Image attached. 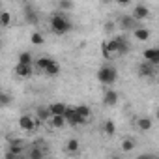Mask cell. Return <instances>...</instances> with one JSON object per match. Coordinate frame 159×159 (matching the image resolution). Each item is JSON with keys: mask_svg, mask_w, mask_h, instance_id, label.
Returning <instances> with one entry per match:
<instances>
[{"mask_svg": "<svg viewBox=\"0 0 159 159\" xmlns=\"http://www.w3.org/2000/svg\"><path fill=\"white\" fill-rule=\"evenodd\" d=\"M118 99H120V94L114 90V88H107L105 90V94H103V105H107V107H114L116 103H118Z\"/></svg>", "mask_w": 159, "mask_h": 159, "instance_id": "8fae6325", "label": "cell"}, {"mask_svg": "<svg viewBox=\"0 0 159 159\" xmlns=\"http://www.w3.org/2000/svg\"><path fill=\"white\" fill-rule=\"evenodd\" d=\"M19 62H21V64H34V56H32V52L23 51V52L19 54Z\"/></svg>", "mask_w": 159, "mask_h": 159, "instance_id": "d4e9b609", "label": "cell"}, {"mask_svg": "<svg viewBox=\"0 0 159 159\" xmlns=\"http://www.w3.org/2000/svg\"><path fill=\"white\" fill-rule=\"evenodd\" d=\"M131 17L137 19L139 23H144V21H148V19L152 17V11H150L148 6H144V4H137V6L133 8V11H131Z\"/></svg>", "mask_w": 159, "mask_h": 159, "instance_id": "52a82bcc", "label": "cell"}, {"mask_svg": "<svg viewBox=\"0 0 159 159\" xmlns=\"http://www.w3.org/2000/svg\"><path fill=\"white\" fill-rule=\"evenodd\" d=\"M10 103H11V96L0 92V107H6V105H10Z\"/></svg>", "mask_w": 159, "mask_h": 159, "instance_id": "4316f807", "label": "cell"}, {"mask_svg": "<svg viewBox=\"0 0 159 159\" xmlns=\"http://www.w3.org/2000/svg\"><path fill=\"white\" fill-rule=\"evenodd\" d=\"M51 30L56 36H64V34H67L71 30V23L64 15V11H56V13L51 15Z\"/></svg>", "mask_w": 159, "mask_h": 159, "instance_id": "7a4b0ae2", "label": "cell"}, {"mask_svg": "<svg viewBox=\"0 0 159 159\" xmlns=\"http://www.w3.org/2000/svg\"><path fill=\"white\" fill-rule=\"evenodd\" d=\"M19 127H21L23 131H26V133H32V131L38 129V122H36L34 116H30V114H23V116L19 118Z\"/></svg>", "mask_w": 159, "mask_h": 159, "instance_id": "ba28073f", "label": "cell"}, {"mask_svg": "<svg viewBox=\"0 0 159 159\" xmlns=\"http://www.w3.org/2000/svg\"><path fill=\"white\" fill-rule=\"evenodd\" d=\"M49 60H51V58H47V56H41V58H38V60H34V67H36L38 71H41V73H43V69L47 67V64H49Z\"/></svg>", "mask_w": 159, "mask_h": 159, "instance_id": "603a6c76", "label": "cell"}, {"mask_svg": "<svg viewBox=\"0 0 159 159\" xmlns=\"http://www.w3.org/2000/svg\"><path fill=\"white\" fill-rule=\"evenodd\" d=\"M137 73H139V77H142V79H153L155 73H157V66H153V64H150V62L144 60V62L139 64Z\"/></svg>", "mask_w": 159, "mask_h": 159, "instance_id": "8992f818", "label": "cell"}, {"mask_svg": "<svg viewBox=\"0 0 159 159\" xmlns=\"http://www.w3.org/2000/svg\"><path fill=\"white\" fill-rule=\"evenodd\" d=\"M26 21H28L30 25H36V23H38V15H36L32 10H26Z\"/></svg>", "mask_w": 159, "mask_h": 159, "instance_id": "83f0119b", "label": "cell"}, {"mask_svg": "<svg viewBox=\"0 0 159 159\" xmlns=\"http://www.w3.org/2000/svg\"><path fill=\"white\" fill-rule=\"evenodd\" d=\"M0 49H2V41H0Z\"/></svg>", "mask_w": 159, "mask_h": 159, "instance_id": "f546056e", "label": "cell"}, {"mask_svg": "<svg viewBox=\"0 0 159 159\" xmlns=\"http://www.w3.org/2000/svg\"><path fill=\"white\" fill-rule=\"evenodd\" d=\"M98 81L101 84H105V86H112L118 81V71H116V67L111 66V64L101 66L99 71H98Z\"/></svg>", "mask_w": 159, "mask_h": 159, "instance_id": "3957f363", "label": "cell"}, {"mask_svg": "<svg viewBox=\"0 0 159 159\" xmlns=\"http://www.w3.org/2000/svg\"><path fill=\"white\" fill-rule=\"evenodd\" d=\"M135 127H137L139 131H142V133H148V131L153 127V122H152L150 116H139V118L135 120Z\"/></svg>", "mask_w": 159, "mask_h": 159, "instance_id": "4fadbf2b", "label": "cell"}, {"mask_svg": "<svg viewBox=\"0 0 159 159\" xmlns=\"http://www.w3.org/2000/svg\"><path fill=\"white\" fill-rule=\"evenodd\" d=\"M131 36L137 41H148L152 38V32H150V28H146L144 25H140V26H137V28L131 30Z\"/></svg>", "mask_w": 159, "mask_h": 159, "instance_id": "30bf717a", "label": "cell"}, {"mask_svg": "<svg viewBox=\"0 0 159 159\" xmlns=\"http://www.w3.org/2000/svg\"><path fill=\"white\" fill-rule=\"evenodd\" d=\"M34 64H21V62H17V66L13 67V73H15V77L17 79H30L32 75H34Z\"/></svg>", "mask_w": 159, "mask_h": 159, "instance_id": "5b68a950", "label": "cell"}, {"mask_svg": "<svg viewBox=\"0 0 159 159\" xmlns=\"http://www.w3.org/2000/svg\"><path fill=\"white\" fill-rule=\"evenodd\" d=\"M101 49H103V56L107 60H112V58H116L120 54H125L129 51V43H127V39L124 36H116V38L109 39V41H105Z\"/></svg>", "mask_w": 159, "mask_h": 159, "instance_id": "6da1fadb", "label": "cell"}, {"mask_svg": "<svg viewBox=\"0 0 159 159\" xmlns=\"http://www.w3.org/2000/svg\"><path fill=\"white\" fill-rule=\"evenodd\" d=\"M47 107H49L51 114H64V111H66V103H51Z\"/></svg>", "mask_w": 159, "mask_h": 159, "instance_id": "7402d4cb", "label": "cell"}, {"mask_svg": "<svg viewBox=\"0 0 159 159\" xmlns=\"http://www.w3.org/2000/svg\"><path fill=\"white\" fill-rule=\"evenodd\" d=\"M52 114H51V111H49V107L47 105H41V107H38L36 109V122H38V125H41V124H47V120L51 118Z\"/></svg>", "mask_w": 159, "mask_h": 159, "instance_id": "7c38bea8", "label": "cell"}, {"mask_svg": "<svg viewBox=\"0 0 159 159\" xmlns=\"http://www.w3.org/2000/svg\"><path fill=\"white\" fill-rule=\"evenodd\" d=\"M58 10L60 11H69V10H73V2L71 0H58Z\"/></svg>", "mask_w": 159, "mask_h": 159, "instance_id": "484cf974", "label": "cell"}, {"mask_svg": "<svg viewBox=\"0 0 159 159\" xmlns=\"http://www.w3.org/2000/svg\"><path fill=\"white\" fill-rule=\"evenodd\" d=\"M144 60L153 64V66H159V49L157 47H150L144 51Z\"/></svg>", "mask_w": 159, "mask_h": 159, "instance_id": "2e32d148", "label": "cell"}, {"mask_svg": "<svg viewBox=\"0 0 159 159\" xmlns=\"http://www.w3.org/2000/svg\"><path fill=\"white\" fill-rule=\"evenodd\" d=\"M118 25L122 26V30H125V32H131L133 28L140 26L142 23H139V21H137V19H133L131 15H122V17L118 19Z\"/></svg>", "mask_w": 159, "mask_h": 159, "instance_id": "9c48e42d", "label": "cell"}, {"mask_svg": "<svg viewBox=\"0 0 159 159\" xmlns=\"http://www.w3.org/2000/svg\"><path fill=\"white\" fill-rule=\"evenodd\" d=\"M135 146H137V142H135V139H131V137H125V139H122V142H120V150L122 152H133L135 150Z\"/></svg>", "mask_w": 159, "mask_h": 159, "instance_id": "44dd1931", "label": "cell"}, {"mask_svg": "<svg viewBox=\"0 0 159 159\" xmlns=\"http://www.w3.org/2000/svg\"><path fill=\"white\" fill-rule=\"evenodd\" d=\"M28 148V142L23 140V139H8V152H6V157L13 159V157H21L25 155Z\"/></svg>", "mask_w": 159, "mask_h": 159, "instance_id": "277c9868", "label": "cell"}, {"mask_svg": "<svg viewBox=\"0 0 159 159\" xmlns=\"http://www.w3.org/2000/svg\"><path fill=\"white\" fill-rule=\"evenodd\" d=\"M64 150L69 155H77L79 152H81V142H79V139H67L66 144H64Z\"/></svg>", "mask_w": 159, "mask_h": 159, "instance_id": "9a60e30c", "label": "cell"}, {"mask_svg": "<svg viewBox=\"0 0 159 159\" xmlns=\"http://www.w3.org/2000/svg\"><path fill=\"white\" fill-rule=\"evenodd\" d=\"M47 125H49L51 129H62V127L67 125V122H66L64 114H52V116L47 120Z\"/></svg>", "mask_w": 159, "mask_h": 159, "instance_id": "5bb4252c", "label": "cell"}, {"mask_svg": "<svg viewBox=\"0 0 159 159\" xmlns=\"http://www.w3.org/2000/svg\"><path fill=\"white\" fill-rule=\"evenodd\" d=\"M43 73L45 75H49V77H56L58 73H60V64L56 62V60H49V64H47V67L43 69Z\"/></svg>", "mask_w": 159, "mask_h": 159, "instance_id": "ac0fdd59", "label": "cell"}, {"mask_svg": "<svg viewBox=\"0 0 159 159\" xmlns=\"http://www.w3.org/2000/svg\"><path fill=\"white\" fill-rule=\"evenodd\" d=\"M101 131H103V135H107V137H114V133H116V124H114V120H105L103 125H101Z\"/></svg>", "mask_w": 159, "mask_h": 159, "instance_id": "d6986e66", "label": "cell"}, {"mask_svg": "<svg viewBox=\"0 0 159 159\" xmlns=\"http://www.w3.org/2000/svg\"><path fill=\"white\" fill-rule=\"evenodd\" d=\"M30 43H32V45H43V43H45L43 34H41V32H32V36H30Z\"/></svg>", "mask_w": 159, "mask_h": 159, "instance_id": "cb8c5ba5", "label": "cell"}, {"mask_svg": "<svg viewBox=\"0 0 159 159\" xmlns=\"http://www.w3.org/2000/svg\"><path fill=\"white\" fill-rule=\"evenodd\" d=\"M75 111H77V114L81 116V120H83L84 124H88V122L92 120V109H90L88 105H79V107H75Z\"/></svg>", "mask_w": 159, "mask_h": 159, "instance_id": "e0dca14e", "label": "cell"}, {"mask_svg": "<svg viewBox=\"0 0 159 159\" xmlns=\"http://www.w3.org/2000/svg\"><path fill=\"white\" fill-rule=\"evenodd\" d=\"M11 23H13L11 13H10V11H6V10H0V26H2V28H10V26H11Z\"/></svg>", "mask_w": 159, "mask_h": 159, "instance_id": "ffe728a7", "label": "cell"}, {"mask_svg": "<svg viewBox=\"0 0 159 159\" xmlns=\"http://www.w3.org/2000/svg\"><path fill=\"white\" fill-rule=\"evenodd\" d=\"M116 4H118V6H122V8H125V6H129V4H131V0H116Z\"/></svg>", "mask_w": 159, "mask_h": 159, "instance_id": "f1b7e54d", "label": "cell"}, {"mask_svg": "<svg viewBox=\"0 0 159 159\" xmlns=\"http://www.w3.org/2000/svg\"><path fill=\"white\" fill-rule=\"evenodd\" d=\"M0 10H2V2H0Z\"/></svg>", "mask_w": 159, "mask_h": 159, "instance_id": "4dcf8cb0", "label": "cell"}]
</instances>
